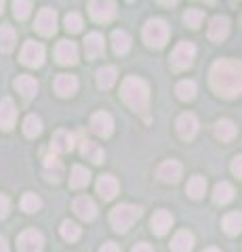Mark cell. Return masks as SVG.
Masks as SVG:
<instances>
[{
    "label": "cell",
    "instance_id": "6da1fadb",
    "mask_svg": "<svg viewBox=\"0 0 242 252\" xmlns=\"http://www.w3.org/2000/svg\"><path fill=\"white\" fill-rule=\"evenodd\" d=\"M210 86L217 94L225 99H234L240 94V61L236 59H219L213 63L208 74Z\"/></svg>",
    "mask_w": 242,
    "mask_h": 252
},
{
    "label": "cell",
    "instance_id": "7a4b0ae2",
    "mask_svg": "<svg viewBox=\"0 0 242 252\" xmlns=\"http://www.w3.org/2000/svg\"><path fill=\"white\" fill-rule=\"evenodd\" d=\"M120 97L133 112L143 114L147 118V109H150V86L145 80L137 76L124 78V82L120 86Z\"/></svg>",
    "mask_w": 242,
    "mask_h": 252
},
{
    "label": "cell",
    "instance_id": "3957f363",
    "mask_svg": "<svg viewBox=\"0 0 242 252\" xmlns=\"http://www.w3.org/2000/svg\"><path fill=\"white\" fill-rule=\"evenodd\" d=\"M141 217V208L139 206H133V204H120L110 212V223L116 231H129V227L135 223V220Z\"/></svg>",
    "mask_w": 242,
    "mask_h": 252
},
{
    "label": "cell",
    "instance_id": "277c9868",
    "mask_svg": "<svg viewBox=\"0 0 242 252\" xmlns=\"http://www.w3.org/2000/svg\"><path fill=\"white\" fill-rule=\"evenodd\" d=\"M171 30L167 26V21L162 19H150L143 26V40L150 49H162L169 40Z\"/></svg>",
    "mask_w": 242,
    "mask_h": 252
},
{
    "label": "cell",
    "instance_id": "5b68a950",
    "mask_svg": "<svg viewBox=\"0 0 242 252\" xmlns=\"http://www.w3.org/2000/svg\"><path fill=\"white\" fill-rule=\"evenodd\" d=\"M194 57H196V46L192 42H179L173 49V53H171V67L175 72L187 69L194 63Z\"/></svg>",
    "mask_w": 242,
    "mask_h": 252
},
{
    "label": "cell",
    "instance_id": "8992f818",
    "mask_svg": "<svg viewBox=\"0 0 242 252\" xmlns=\"http://www.w3.org/2000/svg\"><path fill=\"white\" fill-rule=\"evenodd\" d=\"M89 13L97 23L112 21L116 17V2H112V0H93V2H89Z\"/></svg>",
    "mask_w": 242,
    "mask_h": 252
},
{
    "label": "cell",
    "instance_id": "52a82bcc",
    "mask_svg": "<svg viewBox=\"0 0 242 252\" xmlns=\"http://www.w3.org/2000/svg\"><path fill=\"white\" fill-rule=\"evenodd\" d=\"M21 63L28 67H40L44 63V46L40 42H26L21 49Z\"/></svg>",
    "mask_w": 242,
    "mask_h": 252
},
{
    "label": "cell",
    "instance_id": "ba28073f",
    "mask_svg": "<svg viewBox=\"0 0 242 252\" xmlns=\"http://www.w3.org/2000/svg\"><path fill=\"white\" fill-rule=\"evenodd\" d=\"M17 248H19V252H42V248H44L42 233L36 229H26L17 238Z\"/></svg>",
    "mask_w": 242,
    "mask_h": 252
},
{
    "label": "cell",
    "instance_id": "9c48e42d",
    "mask_svg": "<svg viewBox=\"0 0 242 252\" xmlns=\"http://www.w3.org/2000/svg\"><path fill=\"white\" fill-rule=\"evenodd\" d=\"M55 59L59 65H76L78 63V46L72 40H59L55 46Z\"/></svg>",
    "mask_w": 242,
    "mask_h": 252
},
{
    "label": "cell",
    "instance_id": "30bf717a",
    "mask_svg": "<svg viewBox=\"0 0 242 252\" xmlns=\"http://www.w3.org/2000/svg\"><path fill=\"white\" fill-rule=\"evenodd\" d=\"M34 28L40 32L42 36H53L57 32V13L53 9H42L36 15V23Z\"/></svg>",
    "mask_w": 242,
    "mask_h": 252
},
{
    "label": "cell",
    "instance_id": "8fae6325",
    "mask_svg": "<svg viewBox=\"0 0 242 252\" xmlns=\"http://www.w3.org/2000/svg\"><path fill=\"white\" fill-rule=\"evenodd\" d=\"M91 128L95 135L99 137H112V132H114V118L107 114V112H97L95 116L91 118Z\"/></svg>",
    "mask_w": 242,
    "mask_h": 252
},
{
    "label": "cell",
    "instance_id": "7c38bea8",
    "mask_svg": "<svg viewBox=\"0 0 242 252\" xmlns=\"http://www.w3.org/2000/svg\"><path fill=\"white\" fill-rule=\"evenodd\" d=\"M118 189H120L118 181H116V177H112V175H101L97 179V193L101 195L104 202L114 200L116 195H118Z\"/></svg>",
    "mask_w": 242,
    "mask_h": 252
},
{
    "label": "cell",
    "instance_id": "4fadbf2b",
    "mask_svg": "<svg viewBox=\"0 0 242 252\" xmlns=\"http://www.w3.org/2000/svg\"><path fill=\"white\" fill-rule=\"evenodd\" d=\"M17 120V107H15L11 97H4L0 101V128L2 130H11Z\"/></svg>",
    "mask_w": 242,
    "mask_h": 252
},
{
    "label": "cell",
    "instance_id": "5bb4252c",
    "mask_svg": "<svg viewBox=\"0 0 242 252\" xmlns=\"http://www.w3.org/2000/svg\"><path fill=\"white\" fill-rule=\"evenodd\" d=\"M181 172H183V166L177 160H167L158 166V179L162 183H177L181 179Z\"/></svg>",
    "mask_w": 242,
    "mask_h": 252
},
{
    "label": "cell",
    "instance_id": "9a60e30c",
    "mask_svg": "<svg viewBox=\"0 0 242 252\" xmlns=\"http://www.w3.org/2000/svg\"><path fill=\"white\" fill-rule=\"evenodd\" d=\"M230 34V21L228 17H221V15H217V17L210 19L208 23V38L213 42H223L225 38Z\"/></svg>",
    "mask_w": 242,
    "mask_h": 252
},
{
    "label": "cell",
    "instance_id": "2e32d148",
    "mask_svg": "<svg viewBox=\"0 0 242 252\" xmlns=\"http://www.w3.org/2000/svg\"><path fill=\"white\" fill-rule=\"evenodd\" d=\"M177 132L181 139H194L198 132V118L194 114H181L177 118Z\"/></svg>",
    "mask_w": 242,
    "mask_h": 252
},
{
    "label": "cell",
    "instance_id": "e0dca14e",
    "mask_svg": "<svg viewBox=\"0 0 242 252\" xmlns=\"http://www.w3.org/2000/svg\"><path fill=\"white\" fill-rule=\"evenodd\" d=\"M74 135L69 130H57L51 139V149L57 154H68L74 149Z\"/></svg>",
    "mask_w": 242,
    "mask_h": 252
},
{
    "label": "cell",
    "instance_id": "ac0fdd59",
    "mask_svg": "<svg viewBox=\"0 0 242 252\" xmlns=\"http://www.w3.org/2000/svg\"><path fill=\"white\" fill-rule=\"evenodd\" d=\"M105 51V40L99 32H91V34L84 38V53H87L89 59H95L99 55H104Z\"/></svg>",
    "mask_w": 242,
    "mask_h": 252
},
{
    "label": "cell",
    "instance_id": "d6986e66",
    "mask_svg": "<svg viewBox=\"0 0 242 252\" xmlns=\"http://www.w3.org/2000/svg\"><path fill=\"white\" fill-rule=\"evenodd\" d=\"M74 212L82 220H93L97 217V206H95V202H93L89 195H80V198L74 200Z\"/></svg>",
    "mask_w": 242,
    "mask_h": 252
},
{
    "label": "cell",
    "instance_id": "ffe728a7",
    "mask_svg": "<svg viewBox=\"0 0 242 252\" xmlns=\"http://www.w3.org/2000/svg\"><path fill=\"white\" fill-rule=\"evenodd\" d=\"M171 227H173V215H171L169 210H158V212H154V217H152V231H154L156 235L169 233Z\"/></svg>",
    "mask_w": 242,
    "mask_h": 252
},
{
    "label": "cell",
    "instance_id": "44dd1931",
    "mask_svg": "<svg viewBox=\"0 0 242 252\" xmlns=\"http://www.w3.org/2000/svg\"><path fill=\"white\" fill-rule=\"evenodd\" d=\"M55 91L59 97H72V94L78 91V80L76 76H69V74H59L55 78Z\"/></svg>",
    "mask_w": 242,
    "mask_h": 252
},
{
    "label": "cell",
    "instance_id": "7402d4cb",
    "mask_svg": "<svg viewBox=\"0 0 242 252\" xmlns=\"http://www.w3.org/2000/svg\"><path fill=\"white\" fill-rule=\"evenodd\" d=\"M80 154H82V158H87V160H91L93 164H101L104 162V158H105V152L97 143H93V141H82L80 143Z\"/></svg>",
    "mask_w": 242,
    "mask_h": 252
},
{
    "label": "cell",
    "instance_id": "603a6c76",
    "mask_svg": "<svg viewBox=\"0 0 242 252\" xmlns=\"http://www.w3.org/2000/svg\"><path fill=\"white\" fill-rule=\"evenodd\" d=\"M194 248V235L190 231H177L173 242H171V250L173 252H192Z\"/></svg>",
    "mask_w": 242,
    "mask_h": 252
},
{
    "label": "cell",
    "instance_id": "cb8c5ba5",
    "mask_svg": "<svg viewBox=\"0 0 242 252\" xmlns=\"http://www.w3.org/2000/svg\"><path fill=\"white\" fill-rule=\"evenodd\" d=\"M15 89L23 94V99L30 101L38 93V82L34 80L32 76H19L17 80H15Z\"/></svg>",
    "mask_w": 242,
    "mask_h": 252
},
{
    "label": "cell",
    "instance_id": "d4e9b609",
    "mask_svg": "<svg viewBox=\"0 0 242 252\" xmlns=\"http://www.w3.org/2000/svg\"><path fill=\"white\" fill-rule=\"evenodd\" d=\"M232 200H234V187L230 183H225V181L217 183L213 189V202L219 204V206H225V204H230Z\"/></svg>",
    "mask_w": 242,
    "mask_h": 252
},
{
    "label": "cell",
    "instance_id": "484cf974",
    "mask_svg": "<svg viewBox=\"0 0 242 252\" xmlns=\"http://www.w3.org/2000/svg\"><path fill=\"white\" fill-rule=\"evenodd\" d=\"M116 78H118V72H116L114 65H105L97 72V86L104 91H110L116 84Z\"/></svg>",
    "mask_w": 242,
    "mask_h": 252
},
{
    "label": "cell",
    "instance_id": "4316f807",
    "mask_svg": "<svg viewBox=\"0 0 242 252\" xmlns=\"http://www.w3.org/2000/svg\"><path fill=\"white\" fill-rule=\"evenodd\" d=\"M112 49L116 55H127L131 51V36L124 30H114L112 34Z\"/></svg>",
    "mask_w": 242,
    "mask_h": 252
},
{
    "label": "cell",
    "instance_id": "83f0119b",
    "mask_svg": "<svg viewBox=\"0 0 242 252\" xmlns=\"http://www.w3.org/2000/svg\"><path fill=\"white\" fill-rule=\"evenodd\" d=\"M185 191H187V195H190V198H194V200L202 198V195H205V191H207V181H205V177L194 175L190 181H187Z\"/></svg>",
    "mask_w": 242,
    "mask_h": 252
},
{
    "label": "cell",
    "instance_id": "f1b7e54d",
    "mask_svg": "<svg viewBox=\"0 0 242 252\" xmlns=\"http://www.w3.org/2000/svg\"><path fill=\"white\" fill-rule=\"evenodd\" d=\"M89 181H91V172L84 168V166H76L72 168V175H69V185H72L74 189H82V187H87L89 185Z\"/></svg>",
    "mask_w": 242,
    "mask_h": 252
},
{
    "label": "cell",
    "instance_id": "f546056e",
    "mask_svg": "<svg viewBox=\"0 0 242 252\" xmlns=\"http://www.w3.org/2000/svg\"><path fill=\"white\" fill-rule=\"evenodd\" d=\"M17 44V36H15V30L11 26H2L0 28V51L2 53H11Z\"/></svg>",
    "mask_w": 242,
    "mask_h": 252
},
{
    "label": "cell",
    "instance_id": "4dcf8cb0",
    "mask_svg": "<svg viewBox=\"0 0 242 252\" xmlns=\"http://www.w3.org/2000/svg\"><path fill=\"white\" fill-rule=\"evenodd\" d=\"M215 135L221 141H232L236 137V126H234L232 120H219L215 124Z\"/></svg>",
    "mask_w": 242,
    "mask_h": 252
},
{
    "label": "cell",
    "instance_id": "1f68e13d",
    "mask_svg": "<svg viewBox=\"0 0 242 252\" xmlns=\"http://www.w3.org/2000/svg\"><path fill=\"white\" fill-rule=\"evenodd\" d=\"M23 132H26V137H30V139H34V137H38L42 132V120L38 116H28L26 120H23Z\"/></svg>",
    "mask_w": 242,
    "mask_h": 252
},
{
    "label": "cell",
    "instance_id": "d6a6232c",
    "mask_svg": "<svg viewBox=\"0 0 242 252\" xmlns=\"http://www.w3.org/2000/svg\"><path fill=\"white\" fill-rule=\"evenodd\" d=\"M240 225H242V217L240 212H230L223 219V229L228 235H238L240 233Z\"/></svg>",
    "mask_w": 242,
    "mask_h": 252
},
{
    "label": "cell",
    "instance_id": "836d02e7",
    "mask_svg": "<svg viewBox=\"0 0 242 252\" xmlns=\"http://www.w3.org/2000/svg\"><path fill=\"white\" fill-rule=\"evenodd\" d=\"M177 97L181 99V101H192L194 97H196V84H194L192 80H181L177 84Z\"/></svg>",
    "mask_w": 242,
    "mask_h": 252
},
{
    "label": "cell",
    "instance_id": "e575fe53",
    "mask_svg": "<svg viewBox=\"0 0 242 252\" xmlns=\"http://www.w3.org/2000/svg\"><path fill=\"white\" fill-rule=\"evenodd\" d=\"M59 231H61V238L68 240V242H76L80 238V227L76 223H72V220H64L59 227Z\"/></svg>",
    "mask_w": 242,
    "mask_h": 252
},
{
    "label": "cell",
    "instance_id": "d590c367",
    "mask_svg": "<svg viewBox=\"0 0 242 252\" xmlns=\"http://www.w3.org/2000/svg\"><path fill=\"white\" fill-rule=\"evenodd\" d=\"M40 206H42V202H40V198H38L36 193H26L21 198V210L28 212V215L38 212V210H40Z\"/></svg>",
    "mask_w": 242,
    "mask_h": 252
},
{
    "label": "cell",
    "instance_id": "8d00e7d4",
    "mask_svg": "<svg viewBox=\"0 0 242 252\" xmlns=\"http://www.w3.org/2000/svg\"><path fill=\"white\" fill-rule=\"evenodd\" d=\"M202 19H205V11H200V9H190L185 13V26H190L192 30H198L202 26Z\"/></svg>",
    "mask_w": 242,
    "mask_h": 252
},
{
    "label": "cell",
    "instance_id": "74e56055",
    "mask_svg": "<svg viewBox=\"0 0 242 252\" xmlns=\"http://www.w3.org/2000/svg\"><path fill=\"white\" fill-rule=\"evenodd\" d=\"M13 13L19 21L28 19L30 13H32V2L30 0H17V2H13Z\"/></svg>",
    "mask_w": 242,
    "mask_h": 252
},
{
    "label": "cell",
    "instance_id": "f35d334b",
    "mask_svg": "<svg viewBox=\"0 0 242 252\" xmlns=\"http://www.w3.org/2000/svg\"><path fill=\"white\" fill-rule=\"evenodd\" d=\"M82 17L78 13H68L66 15V30L68 32H72V34H78V32L82 30Z\"/></svg>",
    "mask_w": 242,
    "mask_h": 252
},
{
    "label": "cell",
    "instance_id": "ab89813d",
    "mask_svg": "<svg viewBox=\"0 0 242 252\" xmlns=\"http://www.w3.org/2000/svg\"><path fill=\"white\" fill-rule=\"evenodd\" d=\"M9 210H11V200L6 198V195L0 193V219L9 217Z\"/></svg>",
    "mask_w": 242,
    "mask_h": 252
},
{
    "label": "cell",
    "instance_id": "60d3db41",
    "mask_svg": "<svg viewBox=\"0 0 242 252\" xmlns=\"http://www.w3.org/2000/svg\"><path fill=\"white\" fill-rule=\"evenodd\" d=\"M240 160H242L240 156H236V158H234V160H232V172H234V177H240V175H242V166H240Z\"/></svg>",
    "mask_w": 242,
    "mask_h": 252
},
{
    "label": "cell",
    "instance_id": "b9f144b4",
    "mask_svg": "<svg viewBox=\"0 0 242 252\" xmlns=\"http://www.w3.org/2000/svg\"><path fill=\"white\" fill-rule=\"evenodd\" d=\"M99 252H120V246L114 244V242H107V244H104V248H101Z\"/></svg>",
    "mask_w": 242,
    "mask_h": 252
},
{
    "label": "cell",
    "instance_id": "7bdbcfd3",
    "mask_svg": "<svg viewBox=\"0 0 242 252\" xmlns=\"http://www.w3.org/2000/svg\"><path fill=\"white\" fill-rule=\"evenodd\" d=\"M131 252H154V250H152V246H150V244H145V242H141V244H137V246H135V248H133Z\"/></svg>",
    "mask_w": 242,
    "mask_h": 252
},
{
    "label": "cell",
    "instance_id": "ee69618b",
    "mask_svg": "<svg viewBox=\"0 0 242 252\" xmlns=\"http://www.w3.org/2000/svg\"><path fill=\"white\" fill-rule=\"evenodd\" d=\"M0 252H9V244H6V240L0 235Z\"/></svg>",
    "mask_w": 242,
    "mask_h": 252
},
{
    "label": "cell",
    "instance_id": "f6af8a7d",
    "mask_svg": "<svg viewBox=\"0 0 242 252\" xmlns=\"http://www.w3.org/2000/svg\"><path fill=\"white\" fill-rule=\"evenodd\" d=\"M2 11H4V2L0 0V15H2Z\"/></svg>",
    "mask_w": 242,
    "mask_h": 252
},
{
    "label": "cell",
    "instance_id": "bcb514c9",
    "mask_svg": "<svg viewBox=\"0 0 242 252\" xmlns=\"http://www.w3.org/2000/svg\"><path fill=\"white\" fill-rule=\"evenodd\" d=\"M205 252H219V250H217V248H207Z\"/></svg>",
    "mask_w": 242,
    "mask_h": 252
}]
</instances>
